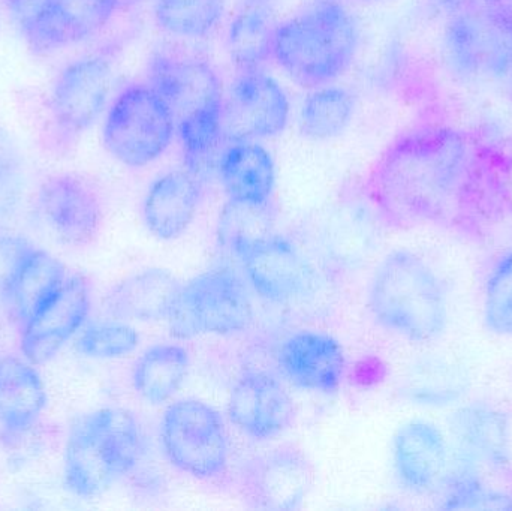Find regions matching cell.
<instances>
[{
  "mask_svg": "<svg viewBox=\"0 0 512 511\" xmlns=\"http://www.w3.org/2000/svg\"><path fill=\"white\" fill-rule=\"evenodd\" d=\"M358 195L385 227L478 239L512 213V152L480 129L418 122L382 150Z\"/></svg>",
  "mask_w": 512,
  "mask_h": 511,
  "instance_id": "cell-1",
  "label": "cell"
},
{
  "mask_svg": "<svg viewBox=\"0 0 512 511\" xmlns=\"http://www.w3.org/2000/svg\"><path fill=\"white\" fill-rule=\"evenodd\" d=\"M147 83L173 114L186 170L206 182L218 174L225 89L215 66L197 54L161 50L147 63Z\"/></svg>",
  "mask_w": 512,
  "mask_h": 511,
  "instance_id": "cell-2",
  "label": "cell"
},
{
  "mask_svg": "<svg viewBox=\"0 0 512 511\" xmlns=\"http://www.w3.org/2000/svg\"><path fill=\"white\" fill-rule=\"evenodd\" d=\"M358 47L352 12L339 0H318L277 24L271 60L298 86L316 89L346 74Z\"/></svg>",
  "mask_w": 512,
  "mask_h": 511,
  "instance_id": "cell-3",
  "label": "cell"
},
{
  "mask_svg": "<svg viewBox=\"0 0 512 511\" xmlns=\"http://www.w3.org/2000/svg\"><path fill=\"white\" fill-rule=\"evenodd\" d=\"M146 453V432L132 411L102 408L84 414L66 441V486L75 497L92 500L134 474Z\"/></svg>",
  "mask_w": 512,
  "mask_h": 511,
  "instance_id": "cell-4",
  "label": "cell"
},
{
  "mask_svg": "<svg viewBox=\"0 0 512 511\" xmlns=\"http://www.w3.org/2000/svg\"><path fill=\"white\" fill-rule=\"evenodd\" d=\"M367 309L382 329L411 342H432L445 332L447 297L435 270L414 252L397 249L376 266Z\"/></svg>",
  "mask_w": 512,
  "mask_h": 511,
  "instance_id": "cell-5",
  "label": "cell"
},
{
  "mask_svg": "<svg viewBox=\"0 0 512 511\" xmlns=\"http://www.w3.org/2000/svg\"><path fill=\"white\" fill-rule=\"evenodd\" d=\"M254 308L242 276L230 267L207 270L182 284L167 323L177 339L245 332Z\"/></svg>",
  "mask_w": 512,
  "mask_h": 511,
  "instance_id": "cell-6",
  "label": "cell"
},
{
  "mask_svg": "<svg viewBox=\"0 0 512 511\" xmlns=\"http://www.w3.org/2000/svg\"><path fill=\"white\" fill-rule=\"evenodd\" d=\"M174 137L173 114L147 81L120 90L108 107L102 128L107 152L129 168H143L158 161Z\"/></svg>",
  "mask_w": 512,
  "mask_h": 511,
  "instance_id": "cell-7",
  "label": "cell"
},
{
  "mask_svg": "<svg viewBox=\"0 0 512 511\" xmlns=\"http://www.w3.org/2000/svg\"><path fill=\"white\" fill-rule=\"evenodd\" d=\"M161 444L173 468L197 482L215 483L227 476L230 435L224 417L206 402L171 404L162 417Z\"/></svg>",
  "mask_w": 512,
  "mask_h": 511,
  "instance_id": "cell-8",
  "label": "cell"
},
{
  "mask_svg": "<svg viewBox=\"0 0 512 511\" xmlns=\"http://www.w3.org/2000/svg\"><path fill=\"white\" fill-rule=\"evenodd\" d=\"M444 53L465 81H493L512 74V0L447 17Z\"/></svg>",
  "mask_w": 512,
  "mask_h": 511,
  "instance_id": "cell-9",
  "label": "cell"
},
{
  "mask_svg": "<svg viewBox=\"0 0 512 511\" xmlns=\"http://www.w3.org/2000/svg\"><path fill=\"white\" fill-rule=\"evenodd\" d=\"M141 0H6L30 47L53 53L99 35Z\"/></svg>",
  "mask_w": 512,
  "mask_h": 511,
  "instance_id": "cell-10",
  "label": "cell"
},
{
  "mask_svg": "<svg viewBox=\"0 0 512 511\" xmlns=\"http://www.w3.org/2000/svg\"><path fill=\"white\" fill-rule=\"evenodd\" d=\"M116 47L68 63L57 75L48 101L57 141L77 140L101 117L114 84Z\"/></svg>",
  "mask_w": 512,
  "mask_h": 511,
  "instance_id": "cell-11",
  "label": "cell"
},
{
  "mask_svg": "<svg viewBox=\"0 0 512 511\" xmlns=\"http://www.w3.org/2000/svg\"><path fill=\"white\" fill-rule=\"evenodd\" d=\"M313 485L315 467L294 444H283L255 456L240 471V495L243 503L254 510H300Z\"/></svg>",
  "mask_w": 512,
  "mask_h": 511,
  "instance_id": "cell-12",
  "label": "cell"
},
{
  "mask_svg": "<svg viewBox=\"0 0 512 511\" xmlns=\"http://www.w3.org/2000/svg\"><path fill=\"white\" fill-rule=\"evenodd\" d=\"M288 95L271 75L262 69L239 71L222 110V135L231 141H258L277 137L289 122Z\"/></svg>",
  "mask_w": 512,
  "mask_h": 511,
  "instance_id": "cell-13",
  "label": "cell"
},
{
  "mask_svg": "<svg viewBox=\"0 0 512 511\" xmlns=\"http://www.w3.org/2000/svg\"><path fill=\"white\" fill-rule=\"evenodd\" d=\"M246 282L265 302L289 305L309 296L316 284V270L303 249L283 234L252 243L237 254Z\"/></svg>",
  "mask_w": 512,
  "mask_h": 511,
  "instance_id": "cell-14",
  "label": "cell"
},
{
  "mask_svg": "<svg viewBox=\"0 0 512 511\" xmlns=\"http://www.w3.org/2000/svg\"><path fill=\"white\" fill-rule=\"evenodd\" d=\"M38 207L50 230L69 246L90 245L104 224V203L86 177L63 173L39 186Z\"/></svg>",
  "mask_w": 512,
  "mask_h": 511,
  "instance_id": "cell-15",
  "label": "cell"
},
{
  "mask_svg": "<svg viewBox=\"0 0 512 511\" xmlns=\"http://www.w3.org/2000/svg\"><path fill=\"white\" fill-rule=\"evenodd\" d=\"M92 308L90 284L80 273H69L62 287L38 314L21 327V351L32 365L53 359L83 329Z\"/></svg>",
  "mask_w": 512,
  "mask_h": 511,
  "instance_id": "cell-16",
  "label": "cell"
},
{
  "mask_svg": "<svg viewBox=\"0 0 512 511\" xmlns=\"http://www.w3.org/2000/svg\"><path fill=\"white\" fill-rule=\"evenodd\" d=\"M228 419L254 441L282 437L294 426L295 405L283 384L264 371L243 372L228 398Z\"/></svg>",
  "mask_w": 512,
  "mask_h": 511,
  "instance_id": "cell-17",
  "label": "cell"
},
{
  "mask_svg": "<svg viewBox=\"0 0 512 511\" xmlns=\"http://www.w3.org/2000/svg\"><path fill=\"white\" fill-rule=\"evenodd\" d=\"M277 363L294 386L333 395L342 386L346 357L334 336L318 330H300L280 344Z\"/></svg>",
  "mask_w": 512,
  "mask_h": 511,
  "instance_id": "cell-18",
  "label": "cell"
},
{
  "mask_svg": "<svg viewBox=\"0 0 512 511\" xmlns=\"http://www.w3.org/2000/svg\"><path fill=\"white\" fill-rule=\"evenodd\" d=\"M393 465L406 491L417 495L436 491L448 476L450 465L444 434L432 423H406L393 438Z\"/></svg>",
  "mask_w": 512,
  "mask_h": 511,
  "instance_id": "cell-19",
  "label": "cell"
},
{
  "mask_svg": "<svg viewBox=\"0 0 512 511\" xmlns=\"http://www.w3.org/2000/svg\"><path fill=\"white\" fill-rule=\"evenodd\" d=\"M204 182L191 171L170 170L153 180L144 195V225L159 240H174L188 231L200 210Z\"/></svg>",
  "mask_w": 512,
  "mask_h": 511,
  "instance_id": "cell-20",
  "label": "cell"
},
{
  "mask_svg": "<svg viewBox=\"0 0 512 511\" xmlns=\"http://www.w3.org/2000/svg\"><path fill=\"white\" fill-rule=\"evenodd\" d=\"M182 282L167 269L149 267L111 288L105 311L122 321H167Z\"/></svg>",
  "mask_w": 512,
  "mask_h": 511,
  "instance_id": "cell-21",
  "label": "cell"
},
{
  "mask_svg": "<svg viewBox=\"0 0 512 511\" xmlns=\"http://www.w3.org/2000/svg\"><path fill=\"white\" fill-rule=\"evenodd\" d=\"M47 405L44 381L18 357L0 359V437L15 440L26 434Z\"/></svg>",
  "mask_w": 512,
  "mask_h": 511,
  "instance_id": "cell-22",
  "label": "cell"
},
{
  "mask_svg": "<svg viewBox=\"0 0 512 511\" xmlns=\"http://www.w3.org/2000/svg\"><path fill=\"white\" fill-rule=\"evenodd\" d=\"M218 177L228 200L273 203L276 168L271 153L258 141H231L222 150Z\"/></svg>",
  "mask_w": 512,
  "mask_h": 511,
  "instance_id": "cell-23",
  "label": "cell"
},
{
  "mask_svg": "<svg viewBox=\"0 0 512 511\" xmlns=\"http://www.w3.org/2000/svg\"><path fill=\"white\" fill-rule=\"evenodd\" d=\"M276 14V0H240L227 32V53L239 71L262 69L271 60Z\"/></svg>",
  "mask_w": 512,
  "mask_h": 511,
  "instance_id": "cell-24",
  "label": "cell"
},
{
  "mask_svg": "<svg viewBox=\"0 0 512 511\" xmlns=\"http://www.w3.org/2000/svg\"><path fill=\"white\" fill-rule=\"evenodd\" d=\"M191 354L183 345L158 342L135 360L131 381L135 393L152 405L171 401L191 372Z\"/></svg>",
  "mask_w": 512,
  "mask_h": 511,
  "instance_id": "cell-25",
  "label": "cell"
},
{
  "mask_svg": "<svg viewBox=\"0 0 512 511\" xmlns=\"http://www.w3.org/2000/svg\"><path fill=\"white\" fill-rule=\"evenodd\" d=\"M69 275L62 263L48 252L32 246L9 291L6 311L21 327L57 293Z\"/></svg>",
  "mask_w": 512,
  "mask_h": 511,
  "instance_id": "cell-26",
  "label": "cell"
},
{
  "mask_svg": "<svg viewBox=\"0 0 512 511\" xmlns=\"http://www.w3.org/2000/svg\"><path fill=\"white\" fill-rule=\"evenodd\" d=\"M355 114V96L345 87H316L304 99L298 125L309 140L327 141L339 137L351 125Z\"/></svg>",
  "mask_w": 512,
  "mask_h": 511,
  "instance_id": "cell-27",
  "label": "cell"
},
{
  "mask_svg": "<svg viewBox=\"0 0 512 511\" xmlns=\"http://www.w3.org/2000/svg\"><path fill=\"white\" fill-rule=\"evenodd\" d=\"M453 429L459 440L493 465H507L508 423L504 414L492 408H462L453 416Z\"/></svg>",
  "mask_w": 512,
  "mask_h": 511,
  "instance_id": "cell-28",
  "label": "cell"
},
{
  "mask_svg": "<svg viewBox=\"0 0 512 511\" xmlns=\"http://www.w3.org/2000/svg\"><path fill=\"white\" fill-rule=\"evenodd\" d=\"M276 207L274 203L252 204L228 200L218 221L219 245L231 255L274 233Z\"/></svg>",
  "mask_w": 512,
  "mask_h": 511,
  "instance_id": "cell-29",
  "label": "cell"
},
{
  "mask_svg": "<svg viewBox=\"0 0 512 511\" xmlns=\"http://www.w3.org/2000/svg\"><path fill=\"white\" fill-rule=\"evenodd\" d=\"M225 0H155L156 24L185 39L209 36L221 23Z\"/></svg>",
  "mask_w": 512,
  "mask_h": 511,
  "instance_id": "cell-30",
  "label": "cell"
},
{
  "mask_svg": "<svg viewBox=\"0 0 512 511\" xmlns=\"http://www.w3.org/2000/svg\"><path fill=\"white\" fill-rule=\"evenodd\" d=\"M140 342L141 336L135 327L114 318L83 327L77 338V350L89 359H122L134 353Z\"/></svg>",
  "mask_w": 512,
  "mask_h": 511,
  "instance_id": "cell-31",
  "label": "cell"
},
{
  "mask_svg": "<svg viewBox=\"0 0 512 511\" xmlns=\"http://www.w3.org/2000/svg\"><path fill=\"white\" fill-rule=\"evenodd\" d=\"M484 321L492 332L512 336V249L496 261L487 278Z\"/></svg>",
  "mask_w": 512,
  "mask_h": 511,
  "instance_id": "cell-32",
  "label": "cell"
},
{
  "mask_svg": "<svg viewBox=\"0 0 512 511\" xmlns=\"http://www.w3.org/2000/svg\"><path fill=\"white\" fill-rule=\"evenodd\" d=\"M442 363L418 365L406 380L405 393L409 398L429 405L454 401L462 393V380Z\"/></svg>",
  "mask_w": 512,
  "mask_h": 511,
  "instance_id": "cell-33",
  "label": "cell"
},
{
  "mask_svg": "<svg viewBox=\"0 0 512 511\" xmlns=\"http://www.w3.org/2000/svg\"><path fill=\"white\" fill-rule=\"evenodd\" d=\"M24 180L20 156L5 134H0V219L8 218L23 197Z\"/></svg>",
  "mask_w": 512,
  "mask_h": 511,
  "instance_id": "cell-34",
  "label": "cell"
},
{
  "mask_svg": "<svg viewBox=\"0 0 512 511\" xmlns=\"http://www.w3.org/2000/svg\"><path fill=\"white\" fill-rule=\"evenodd\" d=\"M30 248L27 240L0 231V308L6 309L9 291Z\"/></svg>",
  "mask_w": 512,
  "mask_h": 511,
  "instance_id": "cell-35",
  "label": "cell"
},
{
  "mask_svg": "<svg viewBox=\"0 0 512 511\" xmlns=\"http://www.w3.org/2000/svg\"><path fill=\"white\" fill-rule=\"evenodd\" d=\"M432 2L439 9H442L447 17H451V15L462 14V12L496 5V3L505 2V0H432Z\"/></svg>",
  "mask_w": 512,
  "mask_h": 511,
  "instance_id": "cell-36",
  "label": "cell"
},
{
  "mask_svg": "<svg viewBox=\"0 0 512 511\" xmlns=\"http://www.w3.org/2000/svg\"><path fill=\"white\" fill-rule=\"evenodd\" d=\"M367 2H385V0H367Z\"/></svg>",
  "mask_w": 512,
  "mask_h": 511,
  "instance_id": "cell-37",
  "label": "cell"
},
{
  "mask_svg": "<svg viewBox=\"0 0 512 511\" xmlns=\"http://www.w3.org/2000/svg\"><path fill=\"white\" fill-rule=\"evenodd\" d=\"M511 99H512V87H511Z\"/></svg>",
  "mask_w": 512,
  "mask_h": 511,
  "instance_id": "cell-38",
  "label": "cell"
},
{
  "mask_svg": "<svg viewBox=\"0 0 512 511\" xmlns=\"http://www.w3.org/2000/svg\"><path fill=\"white\" fill-rule=\"evenodd\" d=\"M0 359H2V357H0Z\"/></svg>",
  "mask_w": 512,
  "mask_h": 511,
  "instance_id": "cell-39",
  "label": "cell"
}]
</instances>
